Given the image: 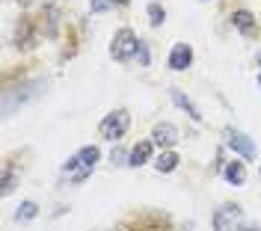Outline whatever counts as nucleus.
Returning a JSON list of instances; mask_svg holds the SVG:
<instances>
[{
	"label": "nucleus",
	"instance_id": "obj_1",
	"mask_svg": "<svg viewBox=\"0 0 261 231\" xmlns=\"http://www.w3.org/2000/svg\"><path fill=\"white\" fill-rule=\"evenodd\" d=\"M42 89H48V80H27V83H21V86H15V89H6L3 92V115L9 119L18 107H24L33 98H39Z\"/></svg>",
	"mask_w": 261,
	"mask_h": 231
},
{
	"label": "nucleus",
	"instance_id": "obj_2",
	"mask_svg": "<svg viewBox=\"0 0 261 231\" xmlns=\"http://www.w3.org/2000/svg\"><path fill=\"white\" fill-rule=\"evenodd\" d=\"M130 128V113L125 107H119L113 113H107L101 119V125H98V136L101 139H107V142H119Z\"/></svg>",
	"mask_w": 261,
	"mask_h": 231
},
{
	"label": "nucleus",
	"instance_id": "obj_3",
	"mask_svg": "<svg viewBox=\"0 0 261 231\" xmlns=\"http://www.w3.org/2000/svg\"><path fill=\"white\" fill-rule=\"evenodd\" d=\"M137 50H140V39H137V33H134L130 27L116 30L113 42H110V56H113V60H119V63H130V60L137 56Z\"/></svg>",
	"mask_w": 261,
	"mask_h": 231
},
{
	"label": "nucleus",
	"instance_id": "obj_4",
	"mask_svg": "<svg viewBox=\"0 0 261 231\" xmlns=\"http://www.w3.org/2000/svg\"><path fill=\"white\" fill-rule=\"evenodd\" d=\"M122 225H125V231H172L169 216L163 214H134Z\"/></svg>",
	"mask_w": 261,
	"mask_h": 231
},
{
	"label": "nucleus",
	"instance_id": "obj_5",
	"mask_svg": "<svg viewBox=\"0 0 261 231\" xmlns=\"http://www.w3.org/2000/svg\"><path fill=\"white\" fill-rule=\"evenodd\" d=\"M226 146L234 151L238 157H244V160H252V157H255V146H252V139H249L246 133H241V131H231V128H228L226 131Z\"/></svg>",
	"mask_w": 261,
	"mask_h": 231
},
{
	"label": "nucleus",
	"instance_id": "obj_6",
	"mask_svg": "<svg viewBox=\"0 0 261 231\" xmlns=\"http://www.w3.org/2000/svg\"><path fill=\"white\" fill-rule=\"evenodd\" d=\"M166 66L172 68V71H187V68L193 66V48H190L187 42H175L172 50H169Z\"/></svg>",
	"mask_w": 261,
	"mask_h": 231
},
{
	"label": "nucleus",
	"instance_id": "obj_7",
	"mask_svg": "<svg viewBox=\"0 0 261 231\" xmlns=\"http://www.w3.org/2000/svg\"><path fill=\"white\" fill-rule=\"evenodd\" d=\"M241 205H231V201H226V205H220L217 208V214H214V231H228V225L234 228V222L241 219Z\"/></svg>",
	"mask_w": 261,
	"mask_h": 231
},
{
	"label": "nucleus",
	"instance_id": "obj_8",
	"mask_svg": "<svg viewBox=\"0 0 261 231\" xmlns=\"http://www.w3.org/2000/svg\"><path fill=\"white\" fill-rule=\"evenodd\" d=\"M33 42H36V33H33V21L30 18H18L15 21V30H12V48H33Z\"/></svg>",
	"mask_w": 261,
	"mask_h": 231
},
{
	"label": "nucleus",
	"instance_id": "obj_9",
	"mask_svg": "<svg viewBox=\"0 0 261 231\" xmlns=\"http://www.w3.org/2000/svg\"><path fill=\"white\" fill-rule=\"evenodd\" d=\"M151 139H154L158 146H163V149H172V146L181 139V133H178V128H175L172 122H158L154 131H151Z\"/></svg>",
	"mask_w": 261,
	"mask_h": 231
},
{
	"label": "nucleus",
	"instance_id": "obj_10",
	"mask_svg": "<svg viewBox=\"0 0 261 231\" xmlns=\"http://www.w3.org/2000/svg\"><path fill=\"white\" fill-rule=\"evenodd\" d=\"M151 154H154V139H140L134 149H130V157H128V166L140 169V166L151 163Z\"/></svg>",
	"mask_w": 261,
	"mask_h": 231
},
{
	"label": "nucleus",
	"instance_id": "obj_11",
	"mask_svg": "<svg viewBox=\"0 0 261 231\" xmlns=\"http://www.w3.org/2000/svg\"><path fill=\"white\" fill-rule=\"evenodd\" d=\"M223 178H226V184H231V187H244L246 184V166L234 157V160H228L226 166H223Z\"/></svg>",
	"mask_w": 261,
	"mask_h": 231
},
{
	"label": "nucleus",
	"instance_id": "obj_12",
	"mask_svg": "<svg viewBox=\"0 0 261 231\" xmlns=\"http://www.w3.org/2000/svg\"><path fill=\"white\" fill-rule=\"evenodd\" d=\"M231 24H234V30H241L244 36H255V33H258L255 15H252L249 9H238V12L231 15Z\"/></svg>",
	"mask_w": 261,
	"mask_h": 231
},
{
	"label": "nucleus",
	"instance_id": "obj_13",
	"mask_svg": "<svg viewBox=\"0 0 261 231\" xmlns=\"http://www.w3.org/2000/svg\"><path fill=\"white\" fill-rule=\"evenodd\" d=\"M169 98L175 101V107H181V110H184V113L190 115L193 122H202V110H199V107H196L193 101H190L187 95H184V92H181L178 86H172V89H169Z\"/></svg>",
	"mask_w": 261,
	"mask_h": 231
},
{
	"label": "nucleus",
	"instance_id": "obj_14",
	"mask_svg": "<svg viewBox=\"0 0 261 231\" xmlns=\"http://www.w3.org/2000/svg\"><path fill=\"white\" fill-rule=\"evenodd\" d=\"M151 163H154V169H158V172H175V166H178L181 160H178V154H175L172 149H166V151H161Z\"/></svg>",
	"mask_w": 261,
	"mask_h": 231
},
{
	"label": "nucleus",
	"instance_id": "obj_15",
	"mask_svg": "<svg viewBox=\"0 0 261 231\" xmlns=\"http://www.w3.org/2000/svg\"><path fill=\"white\" fill-rule=\"evenodd\" d=\"M39 216V205L33 201V198H27V201H21L15 211V222H33Z\"/></svg>",
	"mask_w": 261,
	"mask_h": 231
},
{
	"label": "nucleus",
	"instance_id": "obj_16",
	"mask_svg": "<svg viewBox=\"0 0 261 231\" xmlns=\"http://www.w3.org/2000/svg\"><path fill=\"white\" fill-rule=\"evenodd\" d=\"M45 36L48 39H54V36L60 33V9L57 6H45Z\"/></svg>",
	"mask_w": 261,
	"mask_h": 231
},
{
	"label": "nucleus",
	"instance_id": "obj_17",
	"mask_svg": "<svg viewBox=\"0 0 261 231\" xmlns=\"http://www.w3.org/2000/svg\"><path fill=\"white\" fill-rule=\"evenodd\" d=\"M77 157H81L83 166H92V169H95V163L101 160V151H98L95 146H83V149L77 151Z\"/></svg>",
	"mask_w": 261,
	"mask_h": 231
},
{
	"label": "nucleus",
	"instance_id": "obj_18",
	"mask_svg": "<svg viewBox=\"0 0 261 231\" xmlns=\"http://www.w3.org/2000/svg\"><path fill=\"white\" fill-rule=\"evenodd\" d=\"M146 15H148V24H151V27H161L163 21H166V9H163L161 3H148Z\"/></svg>",
	"mask_w": 261,
	"mask_h": 231
},
{
	"label": "nucleus",
	"instance_id": "obj_19",
	"mask_svg": "<svg viewBox=\"0 0 261 231\" xmlns=\"http://www.w3.org/2000/svg\"><path fill=\"white\" fill-rule=\"evenodd\" d=\"M15 190V172H12V166L6 163L3 166V196H9Z\"/></svg>",
	"mask_w": 261,
	"mask_h": 231
},
{
	"label": "nucleus",
	"instance_id": "obj_20",
	"mask_svg": "<svg viewBox=\"0 0 261 231\" xmlns=\"http://www.w3.org/2000/svg\"><path fill=\"white\" fill-rule=\"evenodd\" d=\"M128 157H130V151L119 149V146L110 151V163H113V166H128Z\"/></svg>",
	"mask_w": 261,
	"mask_h": 231
},
{
	"label": "nucleus",
	"instance_id": "obj_21",
	"mask_svg": "<svg viewBox=\"0 0 261 231\" xmlns=\"http://www.w3.org/2000/svg\"><path fill=\"white\" fill-rule=\"evenodd\" d=\"M137 60H140V66H148V63H151V53H148V45H146V42H140V50H137Z\"/></svg>",
	"mask_w": 261,
	"mask_h": 231
},
{
	"label": "nucleus",
	"instance_id": "obj_22",
	"mask_svg": "<svg viewBox=\"0 0 261 231\" xmlns=\"http://www.w3.org/2000/svg\"><path fill=\"white\" fill-rule=\"evenodd\" d=\"M110 9V0H92V12H107Z\"/></svg>",
	"mask_w": 261,
	"mask_h": 231
},
{
	"label": "nucleus",
	"instance_id": "obj_23",
	"mask_svg": "<svg viewBox=\"0 0 261 231\" xmlns=\"http://www.w3.org/2000/svg\"><path fill=\"white\" fill-rule=\"evenodd\" d=\"M234 231H261V225H252V222H238Z\"/></svg>",
	"mask_w": 261,
	"mask_h": 231
},
{
	"label": "nucleus",
	"instance_id": "obj_24",
	"mask_svg": "<svg viewBox=\"0 0 261 231\" xmlns=\"http://www.w3.org/2000/svg\"><path fill=\"white\" fill-rule=\"evenodd\" d=\"M178 231H196V222H184V225H181Z\"/></svg>",
	"mask_w": 261,
	"mask_h": 231
},
{
	"label": "nucleus",
	"instance_id": "obj_25",
	"mask_svg": "<svg viewBox=\"0 0 261 231\" xmlns=\"http://www.w3.org/2000/svg\"><path fill=\"white\" fill-rule=\"evenodd\" d=\"M110 3H116V6H128L130 0H110Z\"/></svg>",
	"mask_w": 261,
	"mask_h": 231
},
{
	"label": "nucleus",
	"instance_id": "obj_26",
	"mask_svg": "<svg viewBox=\"0 0 261 231\" xmlns=\"http://www.w3.org/2000/svg\"><path fill=\"white\" fill-rule=\"evenodd\" d=\"M104 231H125V225H113V228H104Z\"/></svg>",
	"mask_w": 261,
	"mask_h": 231
},
{
	"label": "nucleus",
	"instance_id": "obj_27",
	"mask_svg": "<svg viewBox=\"0 0 261 231\" xmlns=\"http://www.w3.org/2000/svg\"><path fill=\"white\" fill-rule=\"evenodd\" d=\"M258 66H261V48H258Z\"/></svg>",
	"mask_w": 261,
	"mask_h": 231
},
{
	"label": "nucleus",
	"instance_id": "obj_28",
	"mask_svg": "<svg viewBox=\"0 0 261 231\" xmlns=\"http://www.w3.org/2000/svg\"><path fill=\"white\" fill-rule=\"evenodd\" d=\"M258 89H261V74H258Z\"/></svg>",
	"mask_w": 261,
	"mask_h": 231
},
{
	"label": "nucleus",
	"instance_id": "obj_29",
	"mask_svg": "<svg viewBox=\"0 0 261 231\" xmlns=\"http://www.w3.org/2000/svg\"><path fill=\"white\" fill-rule=\"evenodd\" d=\"M258 175H261V169H258Z\"/></svg>",
	"mask_w": 261,
	"mask_h": 231
}]
</instances>
